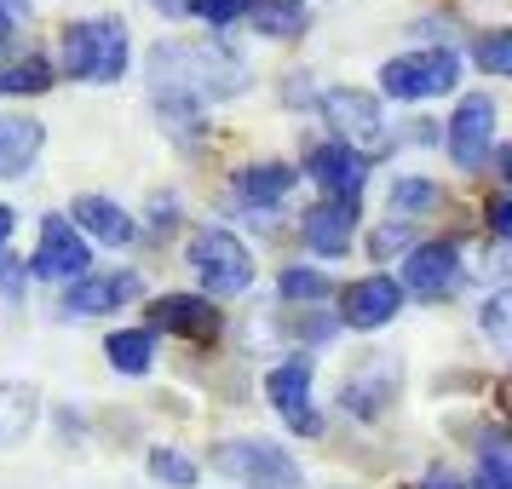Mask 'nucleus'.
Segmentation results:
<instances>
[{"mask_svg": "<svg viewBox=\"0 0 512 489\" xmlns=\"http://www.w3.org/2000/svg\"><path fill=\"white\" fill-rule=\"evenodd\" d=\"M294 185H300V167H288V162H254L242 179H236V196H242V202H254V208H277Z\"/></svg>", "mask_w": 512, "mask_h": 489, "instance_id": "19", "label": "nucleus"}, {"mask_svg": "<svg viewBox=\"0 0 512 489\" xmlns=\"http://www.w3.org/2000/svg\"><path fill=\"white\" fill-rule=\"evenodd\" d=\"M190 265H196V277H202L208 294H242V288H254V254L231 231H219V225L190 236Z\"/></svg>", "mask_w": 512, "mask_h": 489, "instance_id": "5", "label": "nucleus"}, {"mask_svg": "<svg viewBox=\"0 0 512 489\" xmlns=\"http://www.w3.org/2000/svg\"><path fill=\"white\" fill-rule=\"evenodd\" d=\"M461 81V58L449 47H420V52H403L380 70V93L397 98V104H415V98H438Z\"/></svg>", "mask_w": 512, "mask_h": 489, "instance_id": "4", "label": "nucleus"}, {"mask_svg": "<svg viewBox=\"0 0 512 489\" xmlns=\"http://www.w3.org/2000/svg\"><path fill=\"white\" fill-rule=\"evenodd\" d=\"M47 144V127L29 116H0V179H18Z\"/></svg>", "mask_w": 512, "mask_h": 489, "instance_id": "18", "label": "nucleus"}, {"mask_svg": "<svg viewBox=\"0 0 512 489\" xmlns=\"http://www.w3.org/2000/svg\"><path fill=\"white\" fill-rule=\"evenodd\" d=\"M311 357H288V363H277V369L265 374V397H271V409L282 415V426H294V432H317L323 420H317V409H311Z\"/></svg>", "mask_w": 512, "mask_h": 489, "instance_id": "9", "label": "nucleus"}, {"mask_svg": "<svg viewBox=\"0 0 512 489\" xmlns=\"http://www.w3.org/2000/svg\"><path fill=\"white\" fill-rule=\"evenodd\" d=\"M432 202H438V185H432V179H403V185L392 190V213L397 219H403V213H426L432 208Z\"/></svg>", "mask_w": 512, "mask_h": 489, "instance_id": "27", "label": "nucleus"}, {"mask_svg": "<svg viewBox=\"0 0 512 489\" xmlns=\"http://www.w3.org/2000/svg\"><path fill=\"white\" fill-rule=\"evenodd\" d=\"M305 173H311V179L328 190V202H357V190H363V173H369V162H363L351 144L328 139V144H317V150H311Z\"/></svg>", "mask_w": 512, "mask_h": 489, "instance_id": "13", "label": "nucleus"}, {"mask_svg": "<svg viewBox=\"0 0 512 489\" xmlns=\"http://www.w3.org/2000/svg\"><path fill=\"white\" fill-rule=\"evenodd\" d=\"M150 323L156 328H173V334H190V340H213L219 334V305L202 300V294H162L150 305Z\"/></svg>", "mask_w": 512, "mask_h": 489, "instance_id": "15", "label": "nucleus"}, {"mask_svg": "<svg viewBox=\"0 0 512 489\" xmlns=\"http://www.w3.org/2000/svg\"><path fill=\"white\" fill-rule=\"evenodd\" d=\"M104 357H110L121 374H150L156 369V334H150V328H116V334L104 340Z\"/></svg>", "mask_w": 512, "mask_h": 489, "instance_id": "21", "label": "nucleus"}, {"mask_svg": "<svg viewBox=\"0 0 512 489\" xmlns=\"http://www.w3.org/2000/svg\"><path fill=\"white\" fill-rule=\"evenodd\" d=\"M489 231H495V236H507V231H512V208H507V196H495V202H489Z\"/></svg>", "mask_w": 512, "mask_h": 489, "instance_id": "33", "label": "nucleus"}, {"mask_svg": "<svg viewBox=\"0 0 512 489\" xmlns=\"http://www.w3.org/2000/svg\"><path fill=\"white\" fill-rule=\"evenodd\" d=\"M403 242H409V225H403V219H392V225H386V231L374 236V259L397 254V248H403Z\"/></svg>", "mask_w": 512, "mask_h": 489, "instance_id": "31", "label": "nucleus"}, {"mask_svg": "<svg viewBox=\"0 0 512 489\" xmlns=\"http://www.w3.org/2000/svg\"><path fill=\"white\" fill-rule=\"evenodd\" d=\"M472 489H512V472H507V449H501V438L484 443L478 472H472Z\"/></svg>", "mask_w": 512, "mask_h": 489, "instance_id": "25", "label": "nucleus"}, {"mask_svg": "<svg viewBox=\"0 0 512 489\" xmlns=\"http://www.w3.org/2000/svg\"><path fill=\"white\" fill-rule=\"evenodd\" d=\"M213 466L242 489H300V461L265 438H236L213 449Z\"/></svg>", "mask_w": 512, "mask_h": 489, "instance_id": "3", "label": "nucleus"}, {"mask_svg": "<svg viewBox=\"0 0 512 489\" xmlns=\"http://www.w3.org/2000/svg\"><path fill=\"white\" fill-rule=\"evenodd\" d=\"M70 225L75 231H87V236H98L104 248H127L133 242V219H127V208L121 202H110V196H75V208H70Z\"/></svg>", "mask_w": 512, "mask_h": 489, "instance_id": "16", "label": "nucleus"}, {"mask_svg": "<svg viewBox=\"0 0 512 489\" xmlns=\"http://www.w3.org/2000/svg\"><path fill=\"white\" fill-rule=\"evenodd\" d=\"M397 311H403V288H397V277H380V271L340 294V323L346 328H386Z\"/></svg>", "mask_w": 512, "mask_h": 489, "instance_id": "12", "label": "nucleus"}, {"mask_svg": "<svg viewBox=\"0 0 512 489\" xmlns=\"http://www.w3.org/2000/svg\"><path fill=\"white\" fill-rule=\"evenodd\" d=\"M248 18H254L259 35H300L305 29V6L300 0H254Z\"/></svg>", "mask_w": 512, "mask_h": 489, "instance_id": "22", "label": "nucleus"}, {"mask_svg": "<svg viewBox=\"0 0 512 489\" xmlns=\"http://www.w3.org/2000/svg\"><path fill=\"white\" fill-rule=\"evenodd\" d=\"M351 225H357V202H317L300 219V236H305V248H317V254H346Z\"/></svg>", "mask_w": 512, "mask_h": 489, "instance_id": "17", "label": "nucleus"}, {"mask_svg": "<svg viewBox=\"0 0 512 489\" xmlns=\"http://www.w3.org/2000/svg\"><path fill=\"white\" fill-rule=\"evenodd\" d=\"M317 110H323V121L340 133V144H380L386 139V116H380V98L374 93H357V87H328L323 98H317Z\"/></svg>", "mask_w": 512, "mask_h": 489, "instance_id": "7", "label": "nucleus"}, {"mask_svg": "<svg viewBox=\"0 0 512 489\" xmlns=\"http://www.w3.org/2000/svg\"><path fill=\"white\" fill-rule=\"evenodd\" d=\"M277 294H282V300H328V271H311V265H294V271H282Z\"/></svg>", "mask_w": 512, "mask_h": 489, "instance_id": "24", "label": "nucleus"}, {"mask_svg": "<svg viewBox=\"0 0 512 489\" xmlns=\"http://www.w3.org/2000/svg\"><path fill=\"white\" fill-rule=\"evenodd\" d=\"M150 472H156L162 484H173V489L196 484V461H185L179 449H150Z\"/></svg>", "mask_w": 512, "mask_h": 489, "instance_id": "26", "label": "nucleus"}, {"mask_svg": "<svg viewBox=\"0 0 512 489\" xmlns=\"http://www.w3.org/2000/svg\"><path fill=\"white\" fill-rule=\"evenodd\" d=\"M455 277H461V248L455 242H420L403 259V282L397 288H409L420 300H443L455 288Z\"/></svg>", "mask_w": 512, "mask_h": 489, "instance_id": "11", "label": "nucleus"}, {"mask_svg": "<svg viewBox=\"0 0 512 489\" xmlns=\"http://www.w3.org/2000/svg\"><path fill=\"white\" fill-rule=\"evenodd\" d=\"M29 271L41 282H81L93 271V248H87V236L75 231L70 219H58L52 213L47 225H41V248L29 259Z\"/></svg>", "mask_w": 512, "mask_h": 489, "instance_id": "6", "label": "nucleus"}, {"mask_svg": "<svg viewBox=\"0 0 512 489\" xmlns=\"http://www.w3.org/2000/svg\"><path fill=\"white\" fill-rule=\"evenodd\" d=\"M472 58H478V70H489V75H507V70H512V35H484Z\"/></svg>", "mask_w": 512, "mask_h": 489, "instance_id": "29", "label": "nucleus"}, {"mask_svg": "<svg viewBox=\"0 0 512 489\" xmlns=\"http://www.w3.org/2000/svg\"><path fill=\"white\" fill-rule=\"evenodd\" d=\"M12 225H18V213H12V208H0V248L12 242Z\"/></svg>", "mask_w": 512, "mask_h": 489, "instance_id": "36", "label": "nucleus"}, {"mask_svg": "<svg viewBox=\"0 0 512 489\" xmlns=\"http://www.w3.org/2000/svg\"><path fill=\"white\" fill-rule=\"evenodd\" d=\"M64 75L87 87H110L127 75V24L121 18H81L64 35Z\"/></svg>", "mask_w": 512, "mask_h": 489, "instance_id": "2", "label": "nucleus"}, {"mask_svg": "<svg viewBox=\"0 0 512 489\" xmlns=\"http://www.w3.org/2000/svg\"><path fill=\"white\" fill-rule=\"evenodd\" d=\"M242 58L231 47H219V41H162V47L150 52V81H156V93L173 104H190V98H231L242 93L248 81H242Z\"/></svg>", "mask_w": 512, "mask_h": 489, "instance_id": "1", "label": "nucleus"}, {"mask_svg": "<svg viewBox=\"0 0 512 489\" xmlns=\"http://www.w3.org/2000/svg\"><path fill=\"white\" fill-rule=\"evenodd\" d=\"M420 489H466V484L455 478V472H426V478H420Z\"/></svg>", "mask_w": 512, "mask_h": 489, "instance_id": "35", "label": "nucleus"}, {"mask_svg": "<svg viewBox=\"0 0 512 489\" xmlns=\"http://www.w3.org/2000/svg\"><path fill=\"white\" fill-rule=\"evenodd\" d=\"M484 328L495 334V346H507V294H495V300L484 305Z\"/></svg>", "mask_w": 512, "mask_h": 489, "instance_id": "30", "label": "nucleus"}, {"mask_svg": "<svg viewBox=\"0 0 512 489\" xmlns=\"http://www.w3.org/2000/svg\"><path fill=\"white\" fill-rule=\"evenodd\" d=\"M144 294V277L139 271H87L81 282H70L64 294V317H104V311H121Z\"/></svg>", "mask_w": 512, "mask_h": 489, "instance_id": "10", "label": "nucleus"}, {"mask_svg": "<svg viewBox=\"0 0 512 489\" xmlns=\"http://www.w3.org/2000/svg\"><path fill=\"white\" fill-rule=\"evenodd\" d=\"M190 18H202V24H236V18H248V6L254 0H185Z\"/></svg>", "mask_w": 512, "mask_h": 489, "instance_id": "28", "label": "nucleus"}, {"mask_svg": "<svg viewBox=\"0 0 512 489\" xmlns=\"http://www.w3.org/2000/svg\"><path fill=\"white\" fill-rule=\"evenodd\" d=\"M0 288H6V294H12V300H18V294H24V271H18V259H12V254L0 259Z\"/></svg>", "mask_w": 512, "mask_h": 489, "instance_id": "32", "label": "nucleus"}, {"mask_svg": "<svg viewBox=\"0 0 512 489\" xmlns=\"http://www.w3.org/2000/svg\"><path fill=\"white\" fill-rule=\"evenodd\" d=\"M489 156H495V104L484 93H472L449 116V162L466 167V173H478Z\"/></svg>", "mask_w": 512, "mask_h": 489, "instance_id": "8", "label": "nucleus"}, {"mask_svg": "<svg viewBox=\"0 0 512 489\" xmlns=\"http://www.w3.org/2000/svg\"><path fill=\"white\" fill-rule=\"evenodd\" d=\"M35 415H41V392H35L29 380H6V386H0V449L29 438Z\"/></svg>", "mask_w": 512, "mask_h": 489, "instance_id": "20", "label": "nucleus"}, {"mask_svg": "<svg viewBox=\"0 0 512 489\" xmlns=\"http://www.w3.org/2000/svg\"><path fill=\"white\" fill-rule=\"evenodd\" d=\"M397 380H403V369H397V357H380V363H363V369L351 374L346 386H340V403H346L357 420H374L392 409L397 397Z\"/></svg>", "mask_w": 512, "mask_h": 489, "instance_id": "14", "label": "nucleus"}, {"mask_svg": "<svg viewBox=\"0 0 512 489\" xmlns=\"http://www.w3.org/2000/svg\"><path fill=\"white\" fill-rule=\"evenodd\" d=\"M12 47H18V24H12V12L0 6V58H12Z\"/></svg>", "mask_w": 512, "mask_h": 489, "instance_id": "34", "label": "nucleus"}, {"mask_svg": "<svg viewBox=\"0 0 512 489\" xmlns=\"http://www.w3.org/2000/svg\"><path fill=\"white\" fill-rule=\"evenodd\" d=\"M52 87V64L47 58H24V64H0V98H29Z\"/></svg>", "mask_w": 512, "mask_h": 489, "instance_id": "23", "label": "nucleus"}]
</instances>
